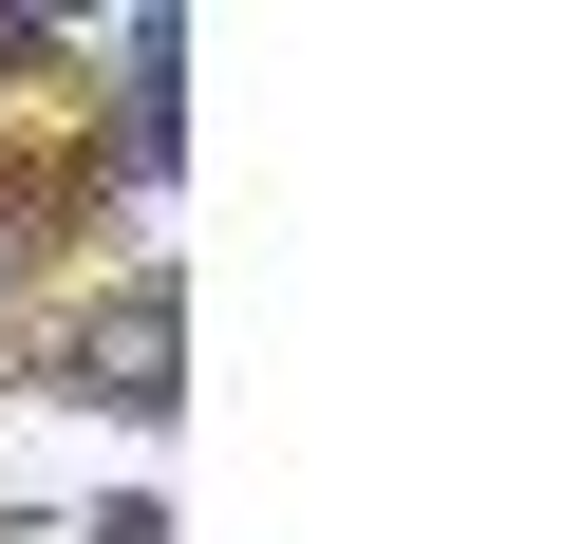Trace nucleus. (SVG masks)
Masks as SVG:
<instances>
[{"label":"nucleus","instance_id":"obj_1","mask_svg":"<svg viewBox=\"0 0 563 544\" xmlns=\"http://www.w3.org/2000/svg\"><path fill=\"white\" fill-rule=\"evenodd\" d=\"M169 357H188V301H169V282H132V301H95V320L38 357V395H76V413H169V395H188Z\"/></svg>","mask_w":563,"mask_h":544}]
</instances>
